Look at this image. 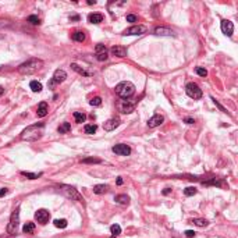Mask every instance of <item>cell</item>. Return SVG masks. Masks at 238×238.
<instances>
[{"instance_id":"9","label":"cell","mask_w":238,"mask_h":238,"mask_svg":"<svg viewBox=\"0 0 238 238\" xmlns=\"http://www.w3.org/2000/svg\"><path fill=\"white\" fill-rule=\"evenodd\" d=\"M146 32V26L145 25H132L129 26L128 29L124 31L122 35H142V33Z\"/></svg>"},{"instance_id":"37","label":"cell","mask_w":238,"mask_h":238,"mask_svg":"<svg viewBox=\"0 0 238 238\" xmlns=\"http://www.w3.org/2000/svg\"><path fill=\"white\" fill-rule=\"evenodd\" d=\"M126 20L128 21V22H136V21H138V17L134 16V14H127Z\"/></svg>"},{"instance_id":"24","label":"cell","mask_w":238,"mask_h":238,"mask_svg":"<svg viewBox=\"0 0 238 238\" xmlns=\"http://www.w3.org/2000/svg\"><path fill=\"white\" fill-rule=\"evenodd\" d=\"M191 223H194V224L198 226V227H206V226L209 224L208 220H205V219H192Z\"/></svg>"},{"instance_id":"4","label":"cell","mask_w":238,"mask_h":238,"mask_svg":"<svg viewBox=\"0 0 238 238\" xmlns=\"http://www.w3.org/2000/svg\"><path fill=\"white\" fill-rule=\"evenodd\" d=\"M60 191L63 192L64 195L67 196L68 199H71V201H77V202H84V198L82 195L79 194L78 191H77L74 187H71V185H60Z\"/></svg>"},{"instance_id":"8","label":"cell","mask_w":238,"mask_h":238,"mask_svg":"<svg viewBox=\"0 0 238 238\" xmlns=\"http://www.w3.org/2000/svg\"><path fill=\"white\" fill-rule=\"evenodd\" d=\"M134 109H135V103H132L131 100H121V102L119 103V110L121 113H126V114H128V113H132L134 112Z\"/></svg>"},{"instance_id":"39","label":"cell","mask_w":238,"mask_h":238,"mask_svg":"<svg viewBox=\"0 0 238 238\" xmlns=\"http://www.w3.org/2000/svg\"><path fill=\"white\" fill-rule=\"evenodd\" d=\"M98 56V60L99 61H105V60H107V52H103V53H99V54H96Z\"/></svg>"},{"instance_id":"20","label":"cell","mask_w":238,"mask_h":238,"mask_svg":"<svg viewBox=\"0 0 238 238\" xmlns=\"http://www.w3.org/2000/svg\"><path fill=\"white\" fill-rule=\"evenodd\" d=\"M35 231V224H33L32 222H28L24 224L22 227V233L24 234H32V233Z\"/></svg>"},{"instance_id":"46","label":"cell","mask_w":238,"mask_h":238,"mask_svg":"<svg viewBox=\"0 0 238 238\" xmlns=\"http://www.w3.org/2000/svg\"><path fill=\"white\" fill-rule=\"evenodd\" d=\"M71 20H73V21H77V20H79V17H78V16H74V17H71Z\"/></svg>"},{"instance_id":"36","label":"cell","mask_w":238,"mask_h":238,"mask_svg":"<svg viewBox=\"0 0 238 238\" xmlns=\"http://www.w3.org/2000/svg\"><path fill=\"white\" fill-rule=\"evenodd\" d=\"M89 103H91V106H100L102 105V99H100L99 96H96V98H93Z\"/></svg>"},{"instance_id":"32","label":"cell","mask_w":238,"mask_h":238,"mask_svg":"<svg viewBox=\"0 0 238 238\" xmlns=\"http://www.w3.org/2000/svg\"><path fill=\"white\" fill-rule=\"evenodd\" d=\"M26 21H28V22H31L32 25H39V24H40V20L36 16H29L28 18H26Z\"/></svg>"},{"instance_id":"22","label":"cell","mask_w":238,"mask_h":238,"mask_svg":"<svg viewBox=\"0 0 238 238\" xmlns=\"http://www.w3.org/2000/svg\"><path fill=\"white\" fill-rule=\"evenodd\" d=\"M21 175H24V177H26V178H29V180H36V178H39L40 175H42V173H28V171H21Z\"/></svg>"},{"instance_id":"40","label":"cell","mask_w":238,"mask_h":238,"mask_svg":"<svg viewBox=\"0 0 238 238\" xmlns=\"http://www.w3.org/2000/svg\"><path fill=\"white\" fill-rule=\"evenodd\" d=\"M212 100H213V103H215V105H216V106H217V107H219V109H220V110H222V112H224V113H227V109H224V107H223V106H222V105H220V103H219V102H217V100H216V99H215V98H212Z\"/></svg>"},{"instance_id":"29","label":"cell","mask_w":238,"mask_h":238,"mask_svg":"<svg viewBox=\"0 0 238 238\" xmlns=\"http://www.w3.org/2000/svg\"><path fill=\"white\" fill-rule=\"evenodd\" d=\"M74 119H75L77 122H84V121H85V119H86V116L84 114V113H81V112H75V113H74Z\"/></svg>"},{"instance_id":"12","label":"cell","mask_w":238,"mask_h":238,"mask_svg":"<svg viewBox=\"0 0 238 238\" xmlns=\"http://www.w3.org/2000/svg\"><path fill=\"white\" fill-rule=\"evenodd\" d=\"M153 33L159 35V36H174L175 35L174 31L167 28V26H156L155 29H153Z\"/></svg>"},{"instance_id":"45","label":"cell","mask_w":238,"mask_h":238,"mask_svg":"<svg viewBox=\"0 0 238 238\" xmlns=\"http://www.w3.org/2000/svg\"><path fill=\"white\" fill-rule=\"evenodd\" d=\"M122 184V178L121 177H117V185H121Z\"/></svg>"},{"instance_id":"17","label":"cell","mask_w":238,"mask_h":238,"mask_svg":"<svg viewBox=\"0 0 238 238\" xmlns=\"http://www.w3.org/2000/svg\"><path fill=\"white\" fill-rule=\"evenodd\" d=\"M47 112H49V106H47V103H46V102L39 103V106H38L36 116H38V117H45V116L47 114Z\"/></svg>"},{"instance_id":"30","label":"cell","mask_w":238,"mask_h":238,"mask_svg":"<svg viewBox=\"0 0 238 238\" xmlns=\"http://www.w3.org/2000/svg\"><path fill=\"white\" fill-rule=\"evenodd\" d=\"M71 68H73L74 71H77V73H78V74H81V75H89V74L86 73L85 70H84V68H81V67H79V66H77L75 63H73V64H71Z\"/></svg>"},{"instance_id":"1","label":"cell","mask_w":238,"mask_h":238,"mask_svg":"<svg viewBox=\"0 0 238 238\" xmlns=\"http://www.w3.org/2000/svg\"><path fill=\"white\" fill-rule=\"evenodd\" d=\"M45 134V126L42 122L39 124H33V126L26 127L22 132H21V139L22 141H28V142H33V141H38Z\"/></svg>"},{"instance_id":"21","label":"cell","mask_w":238,"mask_h":238,"mask_svg":"<svg viewBox=\"0 0 238 238\" xmlns=\"http://www.w3.org/2000/svg\"><path fill=\"white\" fill-rule=\"evenodd\" d=\"M114 201L120 205H128L129 203V198L127 195H116L114 196Z\"/></svg>"},{"instance_id":"19","label":"cell","mask_w":238,"mask_h":238,"mask_svg":"<svg viewBox=\"0 0 238 238\" xmlns=\"http://www.w3.org/2000/svg\"><path fill=\"white\" fill-rule=\"evenodd\" d=\"M107 189H109V187L105 184H98L93 187V192L95 194H98V195H102V194H105V192H107Z\"/></svg>"},{"instance_id":"42","label":"cell","mask_w":238,"mask_h":238,"mask_svg":"<svg viewBox=\"0 0 238 238\" xmlns=\"http://www.w3.org/2000/svg\"><path fill=\"white\" fill-rule=\"evenodd\" d=\"M7 192H9V189H7V188H0V196H4Z\"/></svg>"},{"instance_id":"47","label":"cell","mask_w":238,"mask_h":238,"mask_svg":"<svg viewBox=\"0 0 238 238\" xmlns=\"http://www.w3.org/2000/svg\"><path fill=\"white\" fill-rule=\"evenodd\" d=\"M3 93H4V89H3V86H0V96L3 95Z\"/></svg>"},{"instance_id":"18","label":"cell","mask_w":238,"mask_h":238,"mask_svg":"<svg viewBox=\"0 0 238 238\" xmlns=\"http://www.w3.org/2000/svg\"><path fill=\"white\" fill-rule=\"evenodd\" d=\"M88 20H89V22H92V24H99V22L103 21V16L102 14H98V13H93V14H89Z\"/></svg>"},{"instance_id":"7","label":"cell","mask_w":238,"mask_h":238,"mask_svg":"<svg viewBox=\"0 0 238 238\" xmlns=\"http://www.w3.org/2000/svg\"><path fill=\"white\" fill-rule=\"evenodd\" d=\"M67 78V73L64 71V70H56L54 71V74H53V78L52 81L49 82V86H54L56 84H61L64 82Z\"/></svg>"},{"instance_id":"13","label":"cell","mask_w":238,"mask_h":238,"mask_svg":"<svg viewBox=\"0 0 238 238\" xmlns=\"http://www.w3.org/2000/svg\"><path fill=\"white\" fill-rule=\"evenodd\" d=\"M222 31L224 35H227V36H231L233 32H234V25H233L231 21L228 20H223L222 21Z\"/></svg>"},{"instance_id":"3","label":"cell","mask_w":238,"mask_h":238,"mask_svg":"<svg viewBox=\"0 0 238 238\" xmlns=\"http://www.w3.org/2000/svg\"><path fill=\"white\" fill-rule=\"evenodd\" d=\"M116 93L122 99H128V98H131L135 93V85L132 82H128V81L120 82L116 86Z\"/></svg>"},{"instance_id":"5","label":"cell","mask_w":238,"mask_h":238,"mask_svg":"<svg viewBox=\"0 0 238 238\" xmlns=\"http://www.w3.org/2000/svg\"><path fill=\"white\" fill-rule=\"evenodd\" d=\"M18 224H20V208H17L16 210L11 213V217H10V222L7 224V234H16L17 230H18Z\"/></svg>"},{"instance_id":"41","label":"cell","mask_w":238,"mask_h":238,"mask_svg":"<svg viewBox=\"0 0 238 238\" xmlns=\"http://www.w3.org/2000/svg\"><path fill=\"white\" fill-rule=\"evenodd\" d=\"M184 234H185V237H188V238H194V237H195L196 233H195V231H192V230H187V231H185Z\"/></svg>"},{"instance_id":"38","label":"cell","mask_w":238,"mask_h":238,"mask_svg":"<svg viewBox=\"0 0 238 238\" xmlns=\"http://www.w3.org/2000/svg\"><path fill=\"white\" fill-rule=\"evenodd\" d=\"M95 52H96V54H99V53L107 52V50H106V46H105V45H98V46L95 47Z\"/></svg>"},{"instance_id":"6","label":"cell","mask_w":238,"mask_h":238,"mask_svg":"<svg viewBox=\"0 0 238 238\" xmlns=\"http://www.w3.org/2000/svg\"><path fill=\"white\" fill-rule=\"evenodd\" d=\"M185 92H187V95H188L189 98H192V99H195V100L202 98V89L198 86V84H195V82L187 84V86H185Z\"/></svg>"},{"instance_id":"14","label":"cell","mask_w":238,"mask_h":238,"mask_svg":"<svg viewBox=\"0 0 238 238\" xmlns=\"http://www.w3.org/2000/svg\"><path fill=\"white\" fill-rule=\"evenodd\" d=\"M163 121H164V117L160 116V114H155V116L148 121V126H149V128H156V127H159L160 124H163Z\"/></svg>"},{"instance_id":"34","label":"cell","mask_w":238,"mask_h":238,"mask_svg":"<svg viewBox=\"0 0 238 238\" xmlns=\"http://www.w3.org/2000/svg\"><path fill=\"white\" fill-rule=\"evenodd\" d=\"M82 163H102L100 159H96V157H85L81 160Z\"/></svg>"},{"instance_id":"27","label":"cell","mask_w":238,"mask_h":238,"mask_svg":"<svg viewBox=\"0 0 238 238\" xmlns=\"http://www.w3.org/2000/svg\"><path fill=\"white\" fill-rule=\"evenodd\" d=\"M71 131V126H70V122H63L61 126L59 127V132L60 134H67V132Z\"/></svg>"},{"instance_id":"16","label":"cell","mask_w":238,"mask_h":238,"mask_svg":"<svg viewBox=\"0 0 238 238\" xmlns=\"http://www.w3.org/2000/svg\"><path fill=\"white\" fill-rule=\"evenodd\" d=\"M119 126H120V120L119 119H110L103 124V128H105L106 131H113V129H116Z\"/></svg>"},{"instance_id":"28","label":"cell","mask_w":238,"mask_h":238,"mask_svg":"<svg viewBox=\"0 0 238 238\" xmlns=\"http://www.w3.org/2000/svg\"><path fill=\"white\" fill-rule=\"evenodd\" d=\"M67 224H68V223H67L66 219H56V220H54V226H56L57 228H66Z\"/></svg>"},{"instance_id":"15","label":"cell","mask_w":238,"mask_h":238,"mask_svg":"<svg viewBox=\"0 0 238 238\" xmlns=\"http://www.w3.org/2000/svg\"><path fill=\"white\" fill-rule=\"evenodd\" d=\"M110 52H112L113 56L120 57V59L127 56V49L124 46H113L112 49H110Z\"/></svg>"},{"instance_id":"25","label":"cell","mask_w":238,"mask_h":238,"mask_svg":"<svg viewBox=\"0 0 238 238\" xmlns=\"http://www.w3.org/2000/svg\"><path fill=\"white\" fill-rule=\"evenodd\" d=\"M96 129H98V126H96V124H86V126L84 127L85 134H95Z\"/></svg>"},{"instance_id":"44","label":"cell","mask_w":238,"mask_h":238,"mask_svg":"<svg viewBox=\"0 0 238 238\" xmlns=\"http://www.w3.org/2000/svg\"><path fill=\"white\" fill-rule=\"evenodd\" d=\"M170 192H171V189H170V188H166L164 191H163V195H169Z\"/></svg>"},{"instance_id":"33","label":"cell","mask_w":238,"mask_h":238,"mask_svg":"<svg viewBox=\"0 0 238 238\" xmlns=\"http://www.w3.org/2000/svg\"><path fill=\"white\" fill-rule=\"evenodd\" d=\"M184 194H185L187 196L195 195V194H196V188H195V187H188V188H185V189H184Z\"/></svg>"},{"instance_id":"10","label":"cell","mask_w":238,"mask_h":238,"mask_svg":"<svg viewBox=\"0 0 238 238\" xmlns=\"http://www.w3.org/2000/svg\"><path fill=\"white\" fill-rule=\"evenodd\" d=\"M113 152L116 153V155H120V156H128L131 153V148L126 143H119V145H114L112 149Z\"/></svg>"},{"instance_id":"43","label":"cell","mask_w":238,"mask_h":238,"mask_svg":"<svg viewBox=\"0 0 238 238\" xmlns=\"http://www.w3.org/2000/svg\"><path fill=\"white\" fill-rule=\"evenodd\" d=\"M185 122H187V124H194L195 120H194V119H185Z\"/></svg>"},{"instance_id":"23","label":"cell","mask_w":238,"mask_h":238,"mask_svg":"<svg viewBox=\"0 0 238 238\" xmlns=\"http://www.w3.org/2000/svg\"><path fill=\"white\" fill-rule=\"evenodd\" d=\"M85 38H86L85 33L81 32V31H77V32L73 33V39L77 40V42H84V40H85Z\"/></svg>"},{"instance_id":"48","label":"cell","mask_w":238,"mask_h":238,"mask_svg":"<svg viewBox=\"0 0 238 238\" xmlns=\"http://www.w3.org/2000/svg\"><path fill=\"white\" fill-rule=\"evenodd\" d=\"M4 24H6V21H4V20H0V26L4 25Z\"/></svg>"},{"instance_id":"26","label":"cell","mask_w":238,"mask_h":238,"mask_svg":"<svg viewBox=\"0 0 238 238\" xmlns=\"http://www.w3.org/2000/svg\"><path fill=\"white\" fill-rule=\"evenodd\" d=\"M29 88L33 91V92H40V91H42V84L38 82V81H31Z\"/></svg>"},{"instance_id":"2","label":"cell","mask_w":238,"mask_h":238,"mask_svg":"<svg viewBox=\"0 0 238 238\" xmlns=\"http://www.w3.org/2000/svg\"><path fill=\"white\" fill-rule=\"evenodd\" d=\"M43 67V61L39 59H29L24 61L22 64H20V67L17 68V71L22 75H31V74L36 73L38 70H40Z\"/></svg>"},{"instance_id":"35","label":"cell","mask_w":238,"mask_h":238,"mask_svg":"<svg viewBox=\"0 0 238 238\" xmlns=\"http://www.w3.org/2000/svg\"><path fill=\"white\" fill-rule=\"evenodd\" d=\"M195 71H196V74L201 75V77H206V75H208V71H206L205 68H202V67H196Z\"/></svg>"},{"instance_id":"11","label":"cell","mask_w":238,"mask_h":238,"mask_svg":"<svg viewBox=\"0 0 238 238\" xmlns=\"http://www.w3.org/2000/svg\"><path fill=\"white\" fill-rule=\"evenodd\" d=\"M35 219H36V222L40 223V224H46L50 219V213L46 209H39V210L35 213Z\"/></svg>"},{"instance_id":"31","label":"cell","mask_w":238,"mask_h":238,"mask_svg":"<svg viewBox=\"0 0 238 238\" xmlns=\"http://www.w3.org/2000/svg\"><path fill=\"white\" fill-rule=\"evenodd\" d=\"M110 231H112V234L114 235V237H117V235L121 233V227H120L119 224H113L112 227H110Z\"/></svg>"}]
</instances>
